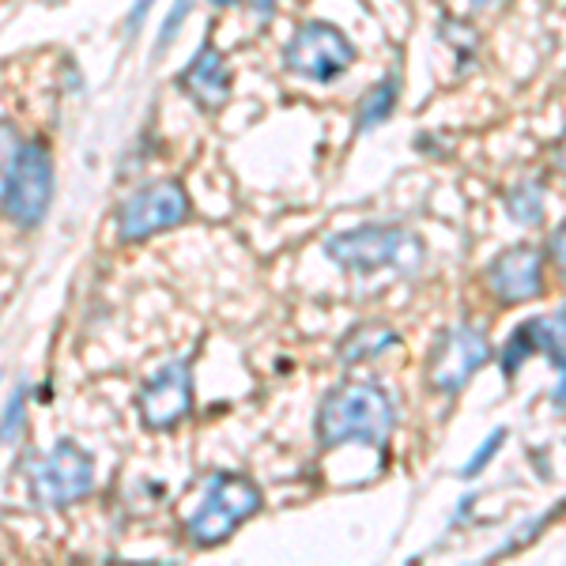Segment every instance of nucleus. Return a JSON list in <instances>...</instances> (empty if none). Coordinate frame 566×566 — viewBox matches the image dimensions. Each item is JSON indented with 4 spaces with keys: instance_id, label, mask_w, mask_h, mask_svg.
Masks as SVG:
<instances>
[{
    "instance_id": "f257e3e1",
    "label": "nucleus",
    "mask_w": 566,
    "mask_h": 566,
    "mask_svg": "<svg viewBox=\"0 0 566 566\" xmlns=\"http://www.w3.org/2000/svg\"><path fill=\"white\" fill-rule=\"evenodd\" d=\"M397 423L389 392L374 381H344L322 400L317 412V442L325 450L336 446H386V438Z\"/></svg>"
},
{
    "instance_id": "f03ea898",
    "label": "nucleus",
    "mask_w": 566,
    "mask_h": 566,
    "mask_svg": "<svg viewBox=\"0 0 566 566\" xmlns=\"http://www.w3.org/2000/svg\"><path fill=\"white\" fill-rule=\"evenodd\" d=\"M325 253L352 276H374V272H392V276H412L423 269L427 245L405 227L367 223L352 231L328 234Z\"/></svg>"
},
{
    "instance_id": "7ed1b4c3",
    "label": "nucleus",
    "mask_w": 566,
    "mask_h": 566,
    "mask_svg": "<svg viewBox=\"0 0 566 566\" xmlns=\"http://www.w3.org/2000/svg\"><path fill=\"white\" fill-rule=\"evenodd\" d=\"M261 510V488L239 472H216L186 517V536L197 547H216Z\"/></svg>"
},
{
    "instance_id": "20e7f679",
    "label": "nucleus",
    "mask_w": 566,
    "mask_h": 566,
    "mask_svg": "<svg viewBox=\"0 0 566 566\" xmlns=\"http://www.w3.org/2000/svg\"><path fill=\"white\" fill-rule=\"evenodd\" d=\"M355 61V45L340 27L310 20L303 27H295V34L283 45V65L295 76L314 80V84H333L336 76L352 69Z\"/></svg>"
},
{
    "instance_id": "39448f33",
    "label": "nucleus",
    "mask_w": 566,
    "mask_h": 566,
    "mask_svg": "<svg viewBox=\"0 0 566 566\" xmlns=\"http://www.w3.org/2000/svg\"><path fill=\"white\" fill-rule=\"evenodd\" d=\"M95 488V461L76 442H57L31 464V495L42 506H72Z\"/></svg>"
},
{
    "instance_id": "423d86ee",
    "label": "nucleus",
    "mask_w": 566,
    "mask_h": 566,
    "mask_svg": "<svg viewBox=\"0 0 566 566\" xmlns=\"http://www.w3.org/2000/svg\"><path fill=\"white\" fill-rule=\"evenodd\" d=\"M189 219V193L178 181H151L117 208V234L125 242L151 239L159 231L186 223Z\"/></svg>"
},
{
    "instance_id": "0eeeda50",
    "label": "nucleus",
    "mask_w": 566,
    "mask_h": 566,
    "mask_svg": "<svg viewBox=\"0 0 566 566\" xmlns=\"http://www.w3.org/2000/svg\"><path fill=\"white\" fill-rule=\"evenodd\" d=\"M53 200V159L39 140H23L20 159H15L12 181H8L4 212L23 227H39Z\"/></svg>"
},
{
    "instance_id": "6e6552de",
    "label": "nucleus",
    "mask_w": 566,
    "mask_h": 566,
    "mask_svg": "<svg viewBox=\"0 0 566 566\" xmlns=\"http://www.w3.org/2000/svg\"><path fill=\"white\" fill-rule=\"evenodd\" d=\"M189 412H193V367L175 359L155 370L148 386L140 389V419L148 431H167Z\"/></svg>"
},
{
    "instance_id": "1a4fd4ad",
    "label": "nucleus",
    "mask_w": 566,
    "mask_h": 566,
    "mask_svg": "<svg viewBox=\"0 0 566 566\" xmlns=\"http://www.w3.org/2000/svg\"><path fill=\"white\" fill-rule=\"evenodd\" d=\"M488 359H491L488 336L472 325H458L438 340L431 367H427V378H431V386L438 392H458Z\"/></svg>"
},
{
    "instance_id": "9d476101",
    "label": "nucleus",
    "mask_w": 566,
    "mask_h": 566,
    "mask_svg": "<svg viewBox=\"0 0 566 566\" xmlns=\"http://www.w3.org/2000/svg\"><path fill=\"white\" fill-rule=\"evenodd\" d=\"M533 352H544L547 363L559 370V389H555V400H563L566 397V314L528 317V322L506 340V348H502V374H506V378H514V374L522 370V363Z\"/></svg>"
},
{
    "instance_id": "9b49d317",
    "label": "nucleus",
    "mask_w": 566,
    "mask_h": 566,
    "mask_svg": "<svg viewBox=\"0 0 566 566\" xmlns=\"http://www.w3.org/2000/svg\"><path fill=\"white\" fill-rule=\"evenodd\" d=\"M178 91L197 109H205V114H216L227 103V95H231V69H227L223 53L216 50L212 39L200 45L189 57V65L178 72Z\"/></svg>"
},
{
    "instance_id": "f8f14e48",
    "label": "nucleus",
    "mask_w": 566,
    "mask_h": 566,
    "mask_svg": "<svg viewBox=\"0 0 566 566\" xmlns=\"http://www.w3.org/2000/svg\"><path fill=\"white\" fill-rule=\"evenodd\" d=\"M541 272L544 253L536 245H514V250L499 253L488 269V287L495 291L502 303H528L541 295Z\"/></svg>"
},
{
    "instance_id": "ddd939ff",
    "label": "nucleus",
    "mask_w": 566,
    "mask_h": 566,
    "mask_svg": "<svg viewBox=\"0 0 566 566\" xmlns=\"http://www.w3.org/2000/svg\"><path fill=\"white\" fill-rule=\"evenodd\" d=\"M400 344V336L392 333L389 325H378V322H367V325H359V328H352L348 336H344V344H340V359L344 363H359V359H374V355H381V352H389V348H397Z\"/></svg>"
},
{
    "instance_id": "4468645a",
    "label": "nucleus",
    "mask_w": 566,
    "mask_h": 566,
    "mask_svg": "<svg viewBox=\"0 0 566 566\" xmlns=\"http://www.w3.org/2000/svg\"><path fill=\"white\" fill-rule=\"evenodd\" d=\"M397 98H400V72H389L381 84H374L367 95L359 98V114H355V129H378L381 122L397 109Z\"/></svg>"
},
{
    "instance_id": "2eb2a0df",
    "label": "nucleus",
    "mask_w": 566,
    "mask_h": 566,
    "mask_svg": "<svg viewBox=\"0 0 566 566\" xmlns=\"http://www.w3.org/2000/svg\"><path fill=\"white\" fill-rule=\"evenodd\" d=\"M506 212L517 219V223H541L544 219V189L536 181H525V186H514L506 193Z\"/></svg>"
},
{
    "instance_id": "dca6fc26",
    "label": "nucleus",
    "mask_w": 566,
    "mask_h": 566,
    "mask_svg": "<svg viewBox=\"0 0 566 566\" xmlns=\"http://www.w3.org/2000/svg\"><path fill=\"white\" fill-rule=\"evenodd\" d=\"M20 148H23V136L15 133V125L0 122V208H4L8 181H12V170H15V159H20Z\"/></svg>"
},
{
    "instance_id": "f3484780",
    "label": "nucleus",
    "mask_w": 566,
    "mask_h": 566,
    "mask_svg": "<svg viewBox=\"0 0 566 566\" xmlns=\"http://www.w3.org/2000/svg\"><path fill=\"white\" fill-rule=\"evenodd\" d=\"M23 423H27V389L15 386L12 397H8V405H4V416H0V438H4V442L20 438Z\"/></svg>"
},
{
    "instance_id": "a211bd4d",
    "label": "nucleus",
    "mask_w": 566,
    "mask_h": 566,
    "mask_svg": "<svg viewBox=\"0 0 566 566\" xmlns=\"http://www.w3.org/2000/svg\"><path fill=\"white\" fill-rule=\"evenodd\" d=\"M189 12H193V0H175V4H170L167 20H163L159 34H155V50L167 53V45L175 42V39H178V31H181V27H186Z\"/></svg>"
},
{
    "instance_id": "6ab92c4d",
    "label": "nucleus",
    "mask_w": 566,
    "mask_h": 566,
    "mask_svg": "<svg viewBox=\"0 0 566 566\" xmlns=\"http://www.w3.org/2000/svg\"><path fill=\"white\" fill-rule=\"evenodd\" d=\"M502 438H506V431H502V427H495V431H491V438H488V442H483L480 450L472 453L469 461H464L461 476H469V480H472V476H480V469H483V464H488V461H491V458H495V453H499Z\"/></svg>"
},
{
    "instance_id": "aec40b11",
    "label": "nucleus",
    "mask_w": 566,
    "mask_h": 566,
    "mask_svg": "<svg viewBox=\"0 0 566 566\" xmlns=\"http://www.w3.org/2000/svg\"><path fill=\"white\" fill-rule=\"evenodd\" d=\"M151 4L155 0H136V4L129 8V15H125V39H133L136 31L144 27V15L151 12Z\"/></svg>"
},
{
    "instance_id": "412c9836",
    "label": "nucleus",
    "mask_w": 566,
    "mask_h": 566,
    "mask_svg": "<svg viewBox=\"0 0 566 566\" xmlns=\"http://www.w3.org/2000/svg\"><path fill=\"white\" fill-rule=\"evenodd\" d=\"M547 250H552V258H555V264H559L563 283H566V223L552 234V245H547Z\"/></svg>"
},
{
    "instance_id": "4be33fe9",
    "label": "nucleus",
    "mask_w": 566,
    "mask_h": 566,
    "mask_svg": "<svg viewBox=\"0 0 566 566\" xmlns=\"http://www.w3.org/2000/svg\"><path fill=\"white\" fill-rule=\"evenodd\" d=\"M276 4H280V0H250V8H253V12H261V15L276 12Z\"/></svg>"
},
{
    "instance_id": "5701e85b",
    "label": "nucleus",
    "mask_w": 566,
    "mask_h": 566,
    "mask_svg": "<svg viewBox=\"0 0 566 566\" xmlns=\"http://www.w3.org/2000/svg\"><path fill=\"white\" fill-rule=\"evenodd\" d=\"M555 167H559L563 175H566V136H563L559 144H555Z\"/></svg>"
},
{
    "instance_id": "b1692460",
    "label": "nucleus",
    "mask_w": 566,
    "mask_h": 566,
    "mask_svg": "<svg viewBox=\"0 0 566 566\" xmlns=\"http://www.w3.org/2000/svg\"><path fill=\"white\" fill-rule=\"evenodd\" d=\"M469 4H472V8H499L502 0H469Z\"/></svg>"
},
{
    "instance_id": "393cba45",
    "label": "nucleus",
    "mask_w": 566,
    "mask_h": 566,
    "mask_svg": "<svg viewBox=\"0 0 566 566\" xmlns=\"http://www.w3.org/2000/svg\"><path fill=\"white\" fill-rule=\"evenodd\" d=\"M208 4H216V8H231V4H239V0H208Z\"/></svg>"
}]
</instances>
